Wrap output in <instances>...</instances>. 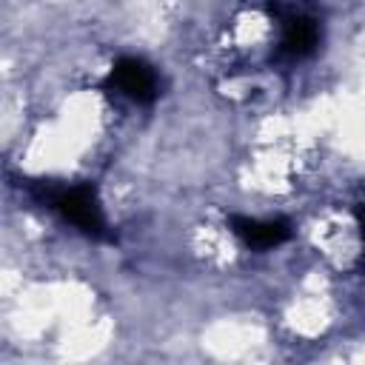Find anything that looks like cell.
<instances>
[{"label": "cell", "mask_w": 365, "mask_h": 365, "mask_svg": "<svg viewBox=\"0 0 365 365\" xmlns=\"http://www.w3.org/2000/svg\"><path fill=\"white\" fill-rule=\"evenodd\" d=\"M40 197L66 222H71L83 234H88L94 240H111L100 200H97V191L91 185H86V182H80V185H46V182H40Z\"/></svg>", "instance_id": "6da1fadb"}, {"label": "cell", "mask_w": 365, "mask_h": 365, "mask_svg": "<svg viewBox=\"0 0 365 365\" xmlns=\"http://www.w3.org/2000/svg\"><path fill=\"white\" fill-rule=\"evenodd\" d=\"M103 86L128 97V100H134V103H151L157 97V74L140 57H120L111 66Z\"/></svg>", "instance_id": "7a4b0ae2"}, {"label": "cell", "mask_w": 365, "mask_h": 365, "mask_svg": "<svg viewBox=\"0 0 365 365\" xmlns=\"http://www.w3.org/2000/svg\"><path fill=\"white\" fill-rule=\"evenodd\" d=\"M231 231L248 245V248H274L291 237V228L285 220H248V217H231Z\"/></svg>", "instance_id": "3957f363"}, {"label": "cell", "mask_w": 365, "mask_h": 365, "mask_svg": "<svg viewBox=\"0 0 365 365\" xmlns=\"http://www.w3.org/2000/svg\"><path fill=\"white\" fill-rule=\"evenodd\" d=\"M317 40H319V29L311 17H302V14H285L282 17V54L305 57L314 51Z\"/></svg>", "instance_id": "277c9868"}, {"label": "cell", "mask_w": 365, "mask_h": 365, "mask_svg": "<svg viewBox=\"0 0 365 365\" xmlns=\"http://www.w3.org/2000/svg\"><path fill=\"white\" fill-rule=\"evenodd\" d=\"M356 214H359V225H362V240H365V205H362V208H359Z\"/></svg>", "instance_id": "5b68a950"}]
</instances>
